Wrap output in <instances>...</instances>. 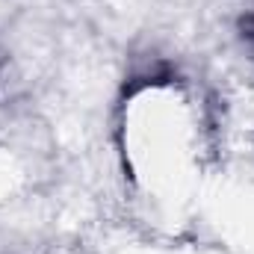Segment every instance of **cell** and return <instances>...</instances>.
<instances>
[{"mask_svg": "<svg viewBox=\"0 0 254 254\" xmlns=\"http://www.w3.org/2000/svg\"><path fill=\"white\" fill-rule=\"evenodd\" d=\"M240 30H243V39H246V45L252 48V54H254V12H252V15H246V18L240 21Z\"/></svg>", "mask_w": 254, "mask_h": 254, "instance_id": "1", "label": "cell"}]
</instances>
